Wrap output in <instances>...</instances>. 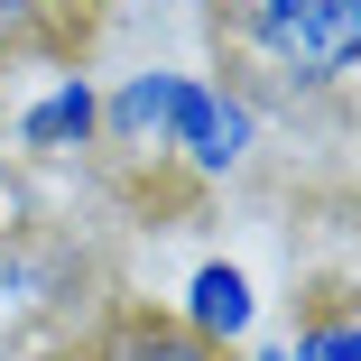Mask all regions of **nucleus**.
Returning a JSON list of instances; mask_svg holds the SVG:
<instances>
[{
	"mask_svg": "<svg viewBox=\"0 0 361 361\" xmlns=\"http://www.w3.org/2000/svg\"><path fill=\"white\" fill-rule=\"evenodd\" d=\"M232 28L287 93H343L361 65V0H232Z\"/></svg>",
	"mask_w": 361,
	"mask_h": 361,
	"instance_id": "obj_1",
	"label": "nucleus"
},
{
	"mask_svg": "<svg viewBox=\"0 0 361 361\" xmlns=\"http://www.w3.org/2000/svg\"><path fill=\"white\" fill-rule=\"evenodd\" d=\"M167 149H176L195 176H232V167H250V149H259V102H250L241 84L176 75V102H167Z\"/></svg>",
	"mask_w": 361,
	"mask_h": 361,
	"instance_id": "obj_2",
	"label": "nucleus"
},
{
	"mask_svg": "<svg viewBox=\"0 0 361 361\" xmlns=\"http://www.w3.org/2000/svg\"><path fill=\"white\" fill-rule=\"evenodd\" d=\"M250 315H259V297H250V269H232V259H204L195 278H185V334H204L213 352H232L241 334H250Z\"/></svg>",
	"mask_w": 361,
	"mask_h": 361,
	"instance_id": "obj_3",
	"label": "nucleus"
},
{
	"mask_svg": "<svg viewBox=\"0 0 361 361\" xmlns=\"http://www.w3.org/2000/svg\"><path fill=\"white\" fill-rule=\"evenodd\" d=\"M102 130V93L84 84V75H56L28 111H19V149H37V158H56V149H84V139Z\"/></svg>",
	"mask_w": 361,
	"mask_h": 361,
	"instance_id": "obj_4",
	"label": "nucleus"
},
{
	"mask_svg": "<svg viewBox=\"0 0 361 361\" xmlns=\"http://www.w3.org/2000/svg\"><path fill=\"white\" fill-rule=\"evenodd\" d=\"M167 102H176L167 65L130 75L121 93H102V139H111V149H167Z\"/></svg>",
	"mask_w": 361,
	"mask_h": 361,
	"instance_id": "obj_5",
	"label": "nucleus"
},
{
	"mask_svg": "<svg viewBox=\"0 0 361 361\" xmlns=\"http://www.w3.org/2000/svg\"><path fill=\"white\" fill-rule=\"evenodd\" d=\"M102 361H232V352H213L204 334H185L176 315H121L111 334H102Z\"/></svg>",
	"mask_w": 361,
	"mask_h": 361,
	"instance_id": "obj_6",
	"label": "nucleus"
},
{
	"mask_svg": "<svg viewBox=\"0 0 361 361\" xmlns=\"http://www.w3.org/2000/svg\"><path fill=\"white\" fill-rule=\"evenodd\" d=\"M84 37V0H0V56H37Z\"/></svg>",
	"mask_w": 361,
	"mask_h": 361,
	"instance_id": "obj_7",
	"label": "nucleus"
},
{
	"mask_svg": "<svg viewBox=\"0 0 361 361\" xmlns=\"http://www.w3.org/2000/svg\"><path fill=\"white\" fill-rule=\"evenodd\" d=\"M287 361H361V324H352V306H315L297 334H287Z\"/></svg>",
	"mask_w": 361,
	"mask_h": 361,
	"instance_id": "obj_8",
	"label": "nucleus"
},
{
	"mask_svg": "<svg viewBox=\"0 0 361 361\" xmlns=\"http://www.w3.org/2000/svg\"><path fill=\"white\" fill-rule=\"evenodd\" d=\"M250 361H287V343H259V352H250Z\"/></svg>",
	"mask_w": 361,
	"mask_h": 361,
	"instance_id": "obj_9",
	"label": "nucleus"
},
{
	"mask_svg": "<svg viewBox=\"0 0 361 361\" xmlns=\"http://www.w3.org/2000/svg\"><path fill=\"white\" fill-rule=\"evenodd\" d=\"M0 250H10V241H0Z\"/></svg>",
	"mask_w": 361,
	"mask_h": 361,
	"instance_id": "obj_10",
	"label": "nucleus"
}]
</instances>
